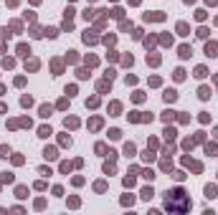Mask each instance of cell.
<instances>
[{"instance_id":"obj_3","label":"cell","mask_w":218,"mask_h":215,"mask_svg":"<svg viewBox=\"0 0 218 215\" xmlns=\"http://www.w3.org/2000/svg\"><path fill=\"white\" fill-rule=\"evenodd\" d=\"M43 157H46V160H56V157H58V152H56V147H46V152H43Z\"/></svg>"},{"instance_id":"obj_28","label":"cell","mask_w":218,"mask_h":215,"mask_svg":"<svg viewBox=\"0 0 218 215\" xmlns=\"http://www.w3.org/2000/svg\"><path fill=\"white\" fill-rule=\"evenodd\" d=\"M15 192H18V198H28V195H26V192H28V190H26V187H18V190H15Z\"/></svg>"},{"instance_id":"obj_22","label":"cell","mask_w":218,"mask_h":215,"mask_svg":"<svg viewBox=\"0 0 218 215\" xmlns=\"http://www.w3.org/2000/svg\"><path fill=\"white\" fill-rule=\"evenodd\" d=\"M43 35H48V38H56V35H58V30H56V28H46V33H43Z\"/></svg>"},{"instance_id":"obj_19","label":"cell","mask_w":218,"mask_h":215,"mask_svg":"<svg viewBox=\"0 0 218 215\" xmlns=\"http://www.w3.org/2000/svg\"><path fill=\"white\" fill-rule=\"evenodd\" d=\"M177 33H180V35H188V26H185V23H177Z\"/></svg>"},{"instance_id":"obj_1","label":"cell","mask_w":218,"mask_h":215,"mask_svg":"<svg viewBox=\"0 0 218 215\" xmlns=\"http://www.w3.org/2000/svg\"><path fill=\"white\" fill-rule=\"evenodd\" d=\"M165 208L170 210V213H185L188 208H190V200L185 198V192L177 187V190H172V192H167V200H165Z\"/></svg>"},{"instance_id":"obj_23","label":"cell","mask_w":218,"mask_h":215,"mask_svg":"<svg viewBox=\"0 0 218 215\" xmlns=\"http://www.w3.org/2000/svg\"><path fill=\"white\" fill-rule=\"evenodd\" d=\"M26 68H28V71H36V68H38V61H26Z\"/></svg>"},{"instance_id":"obj_38","label":"cell","mask_w":218,"mask_h":215,"mask_svg":"<svg viewBox=\"0 0 218 215\" xmlns=\"http://www.w3.org/2000/svg\"><path fill=\"white\" fill-rule=\"evenodd\" d=\"M124 185H127V187H132V185H134V177H132V175H129V177H124Z\"/></svg>"},{"instance_id":"obj_5","label":"cell","mask_w":218,"mask_h":215,"mask_svg":"<svg viewBox=\"0 0 218 215\" xmlns=\"http://www.w3.org/2000/svg\"><path fill=\"white\" fill-rule=\"evenodd\" d=\"M134 152H137V147H134L132 142H127V144H124V154H127V157H134Z\"/></svg>"},{"instance_id":"obj_42","label":"cell","mask_w":218,"mask_h":215,"mask_svg":"<svg viewBox=\"0 0 218 215\" xmlns=\"http://www.w3.org/2000/svg\"><path fill=\"white\" fill-rule=\"evenodd\" d=\"M216 137H218V129H216Z\"/></svg>"},{"instance_id":"obj_6","label":"cell","mask_w":218,"mask_h":215,"mask_svg":"<svg viewBox=\"0 0 218 215\" xmlns=\"http://www.w3.org/2000/svg\"><path fill=\"white\" fill-rule=\"evenodd\" d=\"M195 76H198V79H206V76H208V68H206V66H198V68H195Z\"/></svg>"},{"instance_id":"obj_25","label":"cell","mask_w":218,"mask_h":215,"mask_svg":"<svg viewBox=\"0 0 218 215\" xmlns=\"http://www.w3.org/2000/svg\"><path fill=\"white\" fill-rule=\"evenodd\" d=\"M104 172L112 175V172H114V162H107V165H104Z\"/></svg>"},{"instance_id":"obj_18","label":"cell","mask_w":218,"mask_h":215,"mask_svg":"<svg viewBox=\"0 0 218 215\" xmlns=\"http://www.w3.org/2000/svg\"><path fill=\"white\" fill-rule=\"evenodd\" d=\"M48 134H53L51 127H41V129H38V137H48Z\"/></svg>"},{"instance_id":"obj_34","label":"cell","mask_w":218,"mask_h":215,"mask_svg":"<svg viewBox=\"0 0 218 215\" xmlns=\"http://www.w3.org/2000/svg\"><path fill=\"white\" fill-rule=\"evenodd\" d=\"M172 116H175V111H165V114H162V119H165V122H170Z\"/></svg>"},{"instance_id":"obj_31","label":"cell","mask_w":218,"mask_h":215,"mask_svg":"<svg viewBox=\"0 0 218 215\" xmlns=\"http://www.w3.org/2000/svg\"><path fill=\"white\" fill-rule=\"evenodd\" d=\"M142 177H145V180H152V177H155V172H152V170H145Z\"/></svg>"},{"instance_id":"obj_32","label":"cell","mask_w":218,"mask_h":215,"mask_svg":"<svg viewBox=\"0 0 218 215\" xmlns=\"http://www.w3.org/2000/svg\"><path fill=\"white\" fill-rule=\"evenodd\" d=\"M208 35V28H198V38H206Z\"/></svg>"},{"instance_id":"obj_16","label":"cell","mask_w":218,"mask_h":215,"mask_svg":"<svg viewBox=\"0 0 218 215\" xmlns=\"http://www.w3.org/2000/svg\"><path fill=\"white\" fill-rule=\"evenodd\" d=\"M51 111H53V106H48V104L41 106V116H51Z\"/></svg>"},{"instance_id":"obj_21","label":"cell","mask_w":218,"mask_h":215,"mask_svg":"<svg viewBox=\"0 0 218 215\" xmlns=\"http://www.w3.org/2000/svg\"><path fill=\"white\" fill-rule=\"evenodd\" d=\"M183 79H185V71L177 68V71H175V81H183Z\"/></svg>"},{"instance_id":"obj_8","label":"cell","mask_w":218,"mask_h":215,"mask_svg":"<svg viewBox=\"0 0 218 215\" xmlns=\"http://www.w3.org/2000/svg\"><path fill=\"white\" fill-rule=\"evenodd\" d=\"M162 18H165L162 13H152V15L147 13V15H145V21H162Z\"/></svg>"},{"instance_id":"obj_37","label":"cell","mask_w":218,"mask_h":215,"mask_svg":"<svg viewBox=\"0 0 218 215\" xmlns=\"http://www.w3.org/2000/svg\"><path fill=\"white\" fill-rule=\"evenodd\" d=\"M94 15H96V10H91V8H89V10L84 13V18H86V21H89V18H94Z\"/></svg>"},{"instance_id":"obj_17","label":"cell","mask_w":218,"mask_h":215,"mask_svg":"<svg viewBox=\"0 0 218 215\" xmlns=\"http://www.w3.org/2000/svg\"><path fill=\"white\" fill-rule=\"evenodd\" d=\"M206 198H216V185H208L206 187Z\"/></svg>"},{"instance_id":"obj_14","label":"cell","mask_w":218,"mask_h":215,"mask_svg":"<svg viewBox=\"0 0 218 215\" xmlns=\"http://www.w3.org/2000/svg\"><path fill=\"white\" fill-rule=\"evenodd\" d=\"M152 195H155L152 187H145V190H142V200H152Z\"/></svg>"},{"instance_id":"obj_40","label":"cell","mask_w":218,"mask_h":215,"mask_svg":"<svg viewBox=\"0 0 218 215\" xmlns=\"http://www.w3.org/2000/svg\"><path fill=\"white\" fill-rule=\"evenodd\" d=\"M208 3H211V5H216V3H218V0H208Z\"/></svg>"},{"instance_id":"obj_39","label":"cell","mask_w":218,"mask_h":215,"mask_svg":"<svg viewBox=\"0 0 218 215\" xmlns=\"http://www.w3.org/2000/svg\"><path fill=\"white\" fill-rule=\"evenodd\" d=\"M216 149H218V147H216V144H206V152H208V154H213V152H216Z\"/></svg>"},{"instance_id":"obj_4","label":"cell","mask_w":218,"mask_h":215,"mask_svg":"<svg viewBox=\"0 0 218 215\" xmlns=\"http://www.w3.org/2000/svg\"><path fill=\"white\" fill-rule=\"evenodd\" d=\"M162 96H165V101H175V99H177V91H175V89H167Z\"/></svg>"},{"instance_id":"obj_12","label":"cell","mask_w":218,"mask_h":215,"mask_svg":"<svg viewBox=\"0 0 218 215\" xmlns=\"http://www.w3.org/2000/svg\"><path fill=\"white\" fill-rule=\"evenodd\" d=\"M31 53V48L26 46V43H21V46H18V56H28Z\"/></svg>"},{"instance_id":"obj_35","label":"cell","mask_w":218,"mask_h":215,"mask_svg":"<svg viewBox=\"0 0 218 215\" xmlns=\"http://www.w3.org/2000/svg\"><path fill=\"white\" fill-rule=\"evenodd\" d=\"M94 187H96V192H104V190H107V185H104V182H96Z\"/></svg>"},{"instance_id":"obj_24","label":"cell","mask_w":218,"mask_h":215,"mask_svg":"<svg viewBox=\"0 0 218 215\" xmlns=\"http://www.w3.org/2000/svg\"><path fill=\"white\" fill-rule=\"evenodd\" d=\"M96 104H99V96H91V99H89V101H86V106H91V109H94V106H96Z\"/></svg>"},{"instance_id":"obj_13","label":"cell","mask_w":218,"mask_h":215,"mask_svg":"<svg viewBox=\"0 0 218 215\" xmlns=\"http://www.w3.org/2000/svg\"><path fill=\"white\" fill-rule=\"evenodd\" d=\"M165 139H167V142H172V139H175V129H172V127H167V129H165Z\"/></svg>"},{"instance_id":"obj_15","label":"cell","mask_w":218,"mask_h":215,"mask_svg":"<svg viewBox=\"0 0 218 215\" xmlns=\"http://www.w3.org/2000/svg\"><path fill=\"white\" fill-rule=\"evenodd\" d=\"M147 63H152V66H157V63H160V56H155V53L150 56V53H147Z\"/></svg>"},{"instance_id":"obj_10","label":"cell","mask_w":218,"mask_h":215,"mask_svg":"<svg viewBox=\"0 0 218 215\" xmlns=\"http://www.w3.org/2000/svg\"><path fill=\"white\" fill-rule=\"evenodd\" d=\"M84 41H86V43H96V35H94L91 30H86V33H84Z\"/></svg>"},{"instance_id":"obj_30","label":"cell","mask_w":218,"mask_h":215,"mask_svg":"<svg viewBox=\"0 0 218 215\" xmlns=\"http://www.w3.org/2000/svg\"><path fill=\"white\" fill-rule=\"evenodd\" d=\"M160 41H162V46H170V43H172V38H170V35H162Z\"/></svg>"},{"instance_id":"obj_33","label":"cell","mask_w":218,"mask_h":215,"mask_svg":"<svg viewBox=\"0 0 218 215\" xmlns=\"http://www.w3.org/2000/svg\"><path fill=\"white\" fill-rule=\"evenodd\" d=\"M109 109H112V114H117V111H119V109H122V106H119V101H114V104H112V106H109Z\"/></svg>"},{"instance_id":"obj_26","label":"cell","mask_w":218,"mask_h":215,"mask_svg":"<svg viewBox=\"0 0 218 215\" xmlns=\"http://www.w3.org/2000/svg\"><path fill=\"white\" fill-rule=\"evenodd\" d=\"M109 137H112V139H119L122 132H119V129H112V132H109Z\"/></svg>"},{"instance_id":"obj_27","label":"cell","mask_w":218,"mask_h":215,"mask_svg":"<svg viewBox=\"0 0 218 215\" xmlns=\"http://www.w3.org/2000/svg\"><path fill=\"white\" fill-rule=\"evenodd\" d=\"M21 104H23V106H31V104H33V99H31V96H23Z\"/></svg>"},{"instance_id":"obj_2","label":"cell","mask_w":218,"mask_h":215,"mask_svg":"<svg viewBox=\"0 0 218 215\" xmlns=\"http://www.w3.org/2000/svg\"><path fill=\"white\" fill-rule=\"evenodd\" d=\"M206 56H218V43H213V41H211V43L206 46Z\"/></svg>"},{"instance_id":"obj_29","label":"cell","mask_w":218,"mask_h":215,"mask_svg":"<svg viewBox=\"0 0 218 215\" xmlns=\"http://www.w3.org/2000/svg\"><path fill=\"white\" fill-rule=\"evenodd\" d=\"M0 182H13V175H8V172H5L3 177H0Z\"/></svg>"},{"instance_id":"obj_11","label":"cell","mask_w":218,"mask_h":215,"mask_svg":"<svg viewBox=\"0 0 218 215\" xmlns=\"http://www.w3.org/2000/svg\"><path fill=\"white\" fill-rule=\"evenodd\" d=\"M198 96H201V99H208V96H211V89H208V86H201V91H198Z\"/></svg>"},{"instance_id":"obj_7","label":"cell","mask_w":218,"mask_h":215,"mask_svg":"<svg viewBox=\"0 0 218 215\" xmlns=\"http://www.w3.org/2000/svg\"><path fill=\"white\" fill-rule=\"evenodd\" d=\"M69 127H71V129L79 127V119H76V116H69V119H66V129H69Z\"/></svg>"},{"instance_id":"obj_41","label":"cell","mask_w":218,"mask_h":215,"mask_svg":"<svg viewBox=\"0 0 218 215\" xmlns=\"http://www.w3.org/2000/svg\"><path fill=\"white\" fill-rule=\"evenodd\" d=\"M185 3H193V0H185Z\"/></svg>"},{"instance_id":"obj_20","label":"cell","mask_w":218,"mask_h":215,"mask_svg":"<svg viewBox=\"0 0 218 215\" xmlns=\"http://www.w3.org/2000/svg\"><path fill=\"white\" fill-rule=\"evenodd\" d=\"M89 127H91V129H99V127H102V119H99V116H96V119H91Z\"/></svg>"},{"instance_id":"obj_9","label":"cell","mask_w":218,"mask_h":215,"mask_svg":"<svg viewBox=\"0 0 218 215\" xmlns=\"http://www.w3.org/2000/svg\"><path fill=\"white\" fill-rule=\"evenodd\" d=\"M190 46H180V58H190Z\"/></svg>"},{"instance_id":"obj_36","label":"cell","mask_w":218,"mask_h":215,"mask_svg":"<svg viewBox=\"0 0 218 215\" xmlns=\"http://www.w3.org/2000/svg\"><path fill=\"white\" fill-rule=\"evenodd\" d=\"M13 63H15L13 58H5V61H3V66H5V68H13Z\"/></svg>"}]
</instances>
